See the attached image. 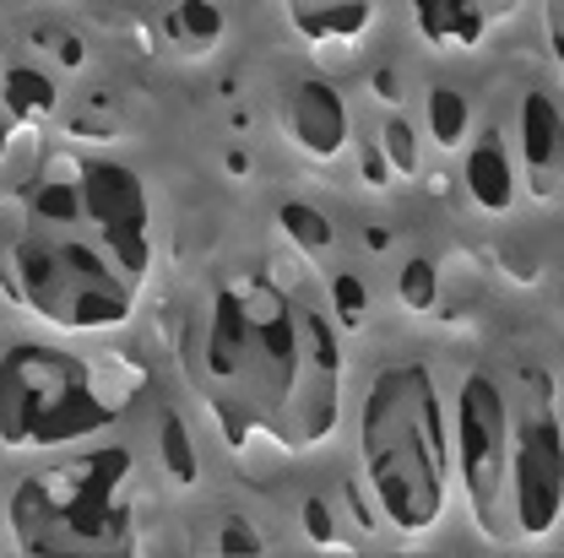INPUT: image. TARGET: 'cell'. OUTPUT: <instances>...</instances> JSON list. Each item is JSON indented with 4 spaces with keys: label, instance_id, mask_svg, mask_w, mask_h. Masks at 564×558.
<instances>
[{
    "label": "cell",
    "instance_id": "cell-1",
    "mask_svg": "<svg viewBox=\"0 0 564 558\" xmlns=\"http://www.w3.org/2000/svg\"><path fill=\"white\" fill-rule=\"evenodd\" d=\"M304 315L278 298L267 282H223L202 315V337L191 331L185 363L191 385L212 402L228 445H245L250 423H272L304 396Z\"/></svg>",
    "mask_w": 564,
    "mask_h": 558
},
{
    "label": "cell",
    "instance_id": "cell-2",
    "mask_svg": "<svg viewBox=\"0 0 564 558\" xmlns=\"http://www.w3.org/2000/svg\"><path fill=\"white\" fill-rule=\"evenodd\" d=\"M364 478L391 532L423 537L451 499V423L429 363H386L358 413Z\"/></svg>",
    "mask_w": 564,
    "mask_h": 558
},
{
    "label": "cell",
    "instance_id": "cell-3",
    "mask_svg": "<svg viewBox=\"0 0 564 558\" xmlns=\"http://www.w3.org/2000/svg\"><path fill=\"white\" fill-rule=\"evenodd\" d=\"M0 293L61 331H115L137 309V282L98 239L44 222H28L0 250Z\"/></svg>",
    "mask_w": 564,
    "mask_h": 558
},
{
    "label": "cell",
    "instance_id": "cell-4",
    "mask_svg": "<svg viewBox=\"0 0 564 558\" xmlns=\"http://www.w3.org/2000/svg\"><path fill=\"white\" fill-rule=\"evenodd\" d=\"M115 423V402L93 369L61 348L17 342L0 358V445L6 450H66Z\"/></svg>",
    "mask_w": 564,
    "mask_h": 558
},
{
    "label": "cell",
    "instance_id": "cell-5",
    "mask_svg": "<svg viewBox=\"0 0 564 558\" xmlns=\"http://www.w3.org/2000/svg\"><path fill=\"white\" fill-rule=\"evenodd\" d=\"M126 456H93L66 472L33 478L11 493V532L28 554H87V548H120L131 537L126 521Z\"/></svg>",
    "mask_w": 564,
    "mask_h": 558
},
{
    "label": "cell",
    "instance_id": "cell-6",
    "mask_svg": "<svg viewBox=\"0 0 564 558\" xmlns=\"http://www.w3.org/2000/svg\"><path fill=\"white\" fill-rule=\"evenodd\" d=\"M510 445H516L510 402H505L499 380L473 369L456 391V478H462L467 510L489 543L505 537L499 504L510 493Z\"/></svg>",
    "mask_w": 564,
    "mask_h": 558
},
{
    "label": "cell",
    "instance_id": "cell-7",
    "mask_svg": "<svg viewBox=\"0 0 564 558\" xmlns=\"http://www.w3.org/2000/svg\"><path fill=\"white\" fill-rule=\"evenodd\" d=\"M76 190H82V217L93 239L141 287V277L152 272V201H147L141 174L120 157H82Z\"/></svg>",
    "mask_w": 564,
    "mask_h": 558
},
{
    "label": "cell",
    "instance_id": "cell-8",
    "mask_svg": "<svg viewBox=\"0 0 564 558\" xmlns=\"http://www.w3.org/2000/svg\"><path fill=\"white\" fill-rule=\"evenodd\" d=\"M505 504H510V532L521 543L554 537V526L564 515V428L549 407H538L516 428Z\"/></svg>",
    "mask_w": 564,
    "mask_h": 558
},
{
    "label": "cell",
    "instance_id": "cell-9",
    "mask_svg": "<svg viewBox=\"0 0 564 558\" xmlns=\"http://www.w3.org/2000/svg\"><path fill=\"white\" fill-rule=\"evenodd\" d=\"M282 131H288V141H293L304 157H315V163L343 157V146H348V136H352L343 92H337L326 76H299V81H288V92H282Z\"/></svg>",
    "mask_w": 564,
    "mask_h": 558
},
{
    "label": "cell",
    "instance_id": "cell-10",
    "mask_svg": "<svg viewBox=\"0 0 564 558\" xmlns=\"http://www.w3.org/2000/svg\"><path fill=\"white\" fill-rule=\"evenodd\" d=\"M521 174L538 201L560 196L564 185V109L549 92L521 98Z\"/></svg>",
    "mask_w": 564,
    "mask_h": 558
},
{
    "label": "cell",
    "instance_id": "cell-11",
    "mask_svg": "<svg viewBox=\"0 0 564 558\" xmlns=\"http://www.w3.org/2000/svg\"><path fill=\"white\" fill-rule=\"evenodd\" d=\"M516 185H521V168H516V152H510V141L499 131H484L462 152V190L473 196L478 211L505 217L516 207Z\"/></svg>",
    "mask_w": 564,
    "mask_h": 558
},
{
    "label": "cell",
    "instance_id": "cell-12",
    "mask_svg": "<svg viewBox=\"0 0 564 558\" xmlns=\"http://www.w3.org/2000/svg\"><path fill=\"white\" fill-rule=\"evenodd\" d=\"M419 33L440 50H478L489 33V17L478 0H413Z\"/></svg>",
    "mask_w": 564,
    "mask_h": 558
},
{
    "label": "cell",
    "instance_id": "cell-13",
    "mask_svg": "<svg viewBox=\"0 0 564 558\" xmlns=\"http://www.w3.org/2000/svg\"><path fill=\"white\" fill-rule=\"evenodd\" d=\"M55 98H61V87H55V76L39 66H6L0 76V109L11 114V120H44L50 109H55Z\"/></svg>",
    "mask_w": 564,
    "mask_h": 558
},
{
    "label": "cell",
    "instance_id": "cell-14",
    "mask_svg": "<svg viewBox=\"0 0 564 558\" xmlns=\"http://www.w3.org/2000/svg\"><path fill=\"white\" fill-rule=\"evenodd\" d=\"M423 120H429V136H434L440 152H462L467 131H473V103L456 87H429L423 92Z\"/></svg>",
    "mask_w": 564,
    "mask_h": 558
},
{
    "label": "cell",
    "instance_id": "cell-15",
    "mask_svg": "<svg viewBox=\"0 0 564 558\" xmlns=\"http://www.w3.org/2000/svg\"><path fill=\"white\" fill-rule=\"evenodd\" d=\"M169 39L185 50V55H207L212 44L223 39V11L212 0H185L169 11Z\"/></svg>",
    "mask_w": 564,
    "mask_h": 558
},
{
    "label": "cell",
    "instance_id": "cell-16",
    "mask_svg": "<svg viewBox=\"0 0 564 558\" xmlns=\"http://www.w3.org/2000/svg\"><path fill=\"white\" fill-rule=\"evenodd\" d=\"M278 228H282V239H288L293 250H304V255H326V250L337 244L332 217H326V211H315L310 201H282Z\"/></svg>",
    "mask_w": 564,
    "mask_h": 558
},
{
    "label": "cell",
    "instance_id": "cell-17",
    "mask_svg": "<svg viewBox=\"0 0 564 558\" xmlns=\"http://www.w3.org/2000/svg\"><path fill=\"white\" fill-rule=\"evenodd\" d=\"M158 456H163V472H169L174 489H196V450H191V434L174 413L158 428Z\"/></svg>",
    "mask_w": 564,
    "mask_h": 558
},
{
    "label": "cell",
    "instance_id": "cell-18",
    "mask_svg": "<svg viewBox=\"0 0 564 558\" xmlns=\"http://www.w3.org/2000/svg\"><path fill=\"white\" fill-rule=\"evenodd\" d=\"M380 152H386L391 174L413 179V174H419V163H423V146H419L413 120H402V114H386V125H380Z\"/></svg>",
    "mask_w": 564,
    "mask_h": 558
},
{
    "label": "cell",
    "instance_id": "cell-19",
    "mask_svg": "<svg viewBox=\"0 0 564 558\" xmlns=\"http://www.w3.org/2000/svg\"><path fill=\"white\" fill-rule=\"evenodd\" d=\"M397 298L413 309V315H429L434 304H440V272H434V261H402V272H397Z\"/></svg>",
    "mask_w": 564,
    "mask_h": 558
},
{
    "label": "cell",
    "instance_id": "cell-20",
    "mask_svg": "<svg viewBox=\"0 0 564 558\" xmlns=\"http://www.w3.org/2000/svg\"><path fill=\"white\" fill-rule=\"evenodd\" d=\"M332 304H337V320H343V326H358V320H364L369 298H364V287H358L352 272H343V277L332 282Z\"/></svg>",
    "mask_w": 564,
    "mask_h": 558
},
{
    "label": "cell",
    "instance_id": "cell-21",
    "mask_svg": "<svg viewBox=\"0 0 564 558\" xmlns=\"http://www.w3.org/2000/svg\"><path fill=\"white\" fill-rule=\"evenodd\" d=\"M217 554H267V543H261V532H256L250 521H228Z\"/></svg>",
    "mask_w": 564,
    "mask_h": 558
},
{
    "label": "cell",
    "instance_id": "cell-22",
    "mask_svg": "<svg viewBox=\"0 0 564 558\" xmlns=\"http://www.w3.org/2000/svg\"><path fill=\"white\" fill-rule=\"evenodd\" d=\"M304 526H310V537H315V543H332V515H326V504H321V499H310V504H304Z\"/></svg>",
    "mask_w": 564,
    "mask_h": 558
},
{
    "label": "cell",
    "instance_id": "cell-23",
    "mask_svg": "<svg viewBox=\"0 0 564 558\" xmlns=\"http://www.w3.org/2000/svg\"><path fill=\"white\" fill-rule=\"evenodd\" d=\"M364 179H375V185H386V179H391V163H386V152H380V146H369V152H364Z\"/></svg>",
    "mask_w": 564,
    "mask_h": 558
},
{
    "label": "cell",
    "instance_id": "cell-24",
    "mask_svg": "<svg viewBox=\"0 0 564 558\" xmlns=\"http://www.w3.org/2000/svg\"><path fill=\"white\" fill-rule=\"evenodd\" d=\"M321 6H337V0H288V11H293V17H304V11H321Z\"/></svg>",
    "mask_w": 564,
    "mask_h": 558
}]
</instances>
